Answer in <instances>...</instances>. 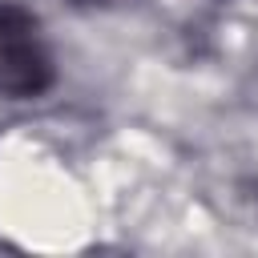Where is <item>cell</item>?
<instances>
[{"instance_id":"cell-1","label":"cell","mask_w":258,"mask_h":258,"mask_svg":"<svg viewBox=\"0 0 258 258\" xmlns=\"http://www.w3.org/2000/svg\"><path fill=\"white\" fill-rule=\"evenodd\" d=\"M56 81V60L48 36L32 8L0 0V97L32 101Z\"/></svg>"}]
</instances>
